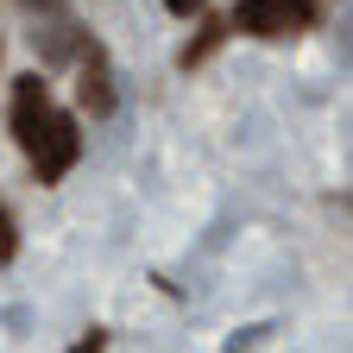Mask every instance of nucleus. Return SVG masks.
Masks as SVG:
<instances>
[{
	"instance_id": "f257e3e1",
	"label": "nucleus",
	"mask_w": 353,
	"mask_h": 353,
	"mask_svg": "<svg viewBox=\"0 0 353 353\" xmlns=\"http://www.w3.org/2000/svg\"><path fill=\"white\" fill-rule=\"evenodd\" d=\"M7 126H13V145L32 158L38 183H63L82 158V132L76 114L51 101L44 76H13V95H7Z\"/></svg>"
},
{
	"instance_id": "423d86ee",
	"label": "nucleus",
	"mask_w": 353,
	"mask_h": 353,
	"mask_svg": "<svg viewBox=\"0 0 353 353\" xmlns=\"http://www.w3.org/2000/svg\"><path fill=\"white\" fill-rule=\"evenodd\" d=\"M19 259V214H13V202L0 196V265H13Z\"/></svg>"
},
{
	"instance_id": "7ed1b4c3",
	"label": "nucleus",
	"mask_w": 353,
	"mask_h": 353,
	"mask_svg": "<svg viewBox=\"0 0 353 353\" xmlns=\"http://www.w3.org/2000/svg\"><path fill=\"white\" fill-rule=\"evenodd\" d=\"M76 101H82V114H114V57H108V44H95L88 38L82 51H76Z\"/></svg>"
},
{
	"instance_id": "f03ea898",
	"label": "nucleus",
	"mask_w": 353,
	"mask_h": 353,
	"mask_svg": "<svg viewBox=\"0 0 353 353\" xmlns=\"http://www.w3.org/2000/svg\"><path fill=\"white\" fill-rule=\"evenodd\" d=\"M228 26L246 32V38H296V32H309L316 19H309L296 0H240V7L228 13Z\"/></svg>"
},
{
	"instance_id": "39448f33",
	"label": "nucleus",
	"mask_w": 353,
	"mask_h": 353,
	"mask_svg": "<svg viewBox=\"0 0 353 353\" xmlns=\"http://www.w3.org/2000/svg\"><path fill=\"white\" fill-rule=\"evenodd\" d=\"M196 19H202V26H196V38L183 44V57H176V63H183V70H202V63H208V57L221 51V44H228V38H234V26H228V13H208V7H202Z\"/></svg>"
},
{
	"instance_id": "1a4fd4ad",
	"label": "nucleus",
	"mask_w": 353,
	"mask_h": 353,
	"mask_svg": "<svg viewBox=\"0 0 353 353\" xmlns=\"http://www.w3.org/2000/svg\"><path fill=\"white\" fill-rule=\"evenodd\" d=\"M26 13H63V0H19Z\"/></svg>"
},
{
	"instance_id": "6e6552de",
	"label": "nucleus",
	"mask_w": 353,
	"mask_h": 353,
	"mask_svg": "<svg viewBox=\"0 0 353 353\" xmlns=\"http://www.w3.org/2000/svg\"><path fill=\"white\" fill-rule=\"evenodd\" d=\"M208 7V0H164V13H176V19H196Z\"/></svg>"
},
{
	"instance_id": "20e7f679",
	"label": "nucleus",
	"mask_w": 353,
	"mask_h": 353,
	"mask_svg": "<svg viewBox=\"0 0 353 353\" xmlns=\"http://www.w3.org/2000/svg\"><path fill=\"white\" fill-rule=\"evenodd\" d=\"M44 26L32 32V44H38V57L44 63H76V51H82V44H88V32L70 19V13H38Z\"/></svg>"
},
{
	"instance_id": "9d476101",
	"label": "nucleus",
	"mask_w": 353,
	"mask_h": 353,
	"mask_svg": "<svg viewBox=\"0 0 353 353\" xmlns=\"http://www.w3.org/2000/svg\"><path fill=\"white\" fill-rule=\"evenodd\" d=\"M296 7H303L309 19H322V13H328V0H296Z\"/></svg>"
},
{
	"instance_id": "0eeeda50",
	"label": "nucleus",
	"mask_w": 353,
	"mask_h": 353,
	"mask_svg": "<svg viewBox=\"0 0 353 353\" xmlns=\"http://www.w3.org/2000/svg\"><path fill=\"white\" fill-rule=\"evenodd\" d=\"M70 353H108V328H88L82 341H70Z\"/></svg>"
}]
</instances>
